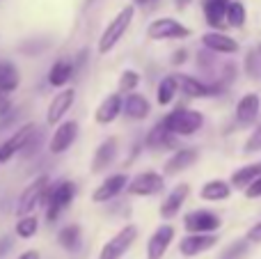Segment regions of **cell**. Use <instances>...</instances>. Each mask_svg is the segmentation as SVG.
Instances as JSON below:
<instances>
[{"label": "cell", "instance_id": "1", "mask_svg": "<svg viewBox=\"0 0 261 259\" xmlns=\"http://www.w3.org/2000/svg\"><path fill=\"white\" fill-rule=\"evenodd\" d=\"M165 128L172 133V136H193L202 128L204 124V117L202 113L197 110H186V108H179L174 113H170L165 119H163Z\"/></svg>", "mask_w": 261, "mask_h": 259}, {"label": "cell", "instance_id": "2", "mask_svg": "<svg viewBox=\"0 0 261 259\" xmlns=\"http://www.w3.org/2000/svg\"><path fill=\"white\" fill-rule=\"evenodd\" d=\"M133 14H135V9L130 7V5L124 7V9H119V14L108 23V28L103 30V35H101V39H99L101 53H110V50L117 46V41L124 37V32L128 30L130 21H133Z\"/></svg>", "mask_w": 261, "mask_h": 259}, {"label": "cell", "instance_id": "3", "mask_svg": "<svg viewBox=\"0 0 261 259\" xmlns=\"http://www.w3.org/2000/svg\"><path fill=\"white\" fill-rule=\"evenodd\" d=\"M138 239V227L135 225H126L122 227L99 252V259H122L126 255V250L133 246V241Z\"/></svg>", "mask_w": 261, "mask_h": 259}, {"label": "cell", "instance_id": "4", "mask_svg": "<svg viewBox=\"0 0 261 259\" xmlns=\"http://www.w3.org/2000/svg\"><path fill=\"white\" fill-rule=\"evenodd\" d=\"M190 30L186 25H181L179 21L170 16H163V18H156V21L149 23L147 28V37L149 39H184L188 37Z\"/></svg>", "mask_w": 261, "mask_h": 259}, {"label": "cell", "instance_id": "5", "mask_svg": "<svg viewBox=\"0 0 261 259\" xmlns=\"http://www.w3.org/2000/svg\"><path fill=\"white\" fill-rule=\"evenodd\" d=\"M184 225L186 229H188V234H211L216 232V229H220L222 220L218 214H213V211H190V214H186L184 218Z\"/></svg>", "mask_w": 261, "mask_h": 259}, {"label": "cell", "instance_id": "6", "mask_svg": "<svg viewBox=\"0 0 261 259\" xmlns=\"http://www.w3.org/2000/svg\"><path fill=\"white\" fill-rule=\"evenodd\" d=\"M46 191H48V177H46V174H41V177H37L35 182H32L30 186L21 193V197H18V206H16L18 216H28V214H30V211L41 202V197L46 195Z\"/></svg>", "mask_w": 261, "mask_h": 259}, {"label": "cell", "instance_id": "7", "mask_svg": "<svg viewBox=\"0 0 261 259\" xmlns=\"http://www.w3.org/2000/svg\"><path fill=\"white\" fill-rule=\"evenodd\" d=\"M163 186H165L163 174H158V172H140L138 177H133L126 184V191L130 193V195L144 197V195H156V193H161Z\"/></svg>", "mask_w": 261, "mask_h": 259}, {"label": "cell", "instance_id": "8", "mask_svg": "<svg viewBox=\"0 0 261 259\" xmlns=\"http://www.w3.org/2000/svg\"><path fill=\"white\" fill-rule=\"evenodd\" d=\"M73 195H76V186H73L71 182H62L60 186L53 188V193H50L48 197V209H46V218L48 220H55L58 218V214L64 209V206L71 204Z\"/></svg>", "mask_w": 261, "mask_h": 259}, {"label": "cell", "instance_id": "9", "mask_svg": "<svg viewBox=\"0 0 261 259\" xmlns=\"http://www.w3.org/2000/svg\"><path fill=\"white\" fill-rule=\"evenodd\" d=\"M172 241H174V227H172V225L158 227L147 243V259H161L165 255L167 248H170Z\"/></svg>", "mask_w": 261, "mask_h": 259}, {"label": "cell", "instance_id": "10", "mask_svg": "<svg viewBox=\"0 0 261 259\" xmlns=\"http://www.w3.org/2000/svg\"><path fill=\"white\" fill-rule=\"evenodd\" d=\"M216 243H218L216 234H188V237L179 243V250H181V255H186V257H195V255H199V252L211 250Z\"/></svg>", "mask_w": 261, "mask_h": 259}, {"label": "cell", "instance_id": "11", "mask_svg": "<svg viewBox=\"0 0 261 259\" xmlns=\"http://www.w3.org/2000/svg\"><path fill=\"white\" fill-rule=\"evenodd\" d=\"M35 124H25V126H21L16 133H14L9 140H5L3 145H0V163H5V161H9L14 154H18V151L23 149V145L28 142V138L35 133Z\"/></svg>", "mask_w": 261, "mask_h": 259}, {"label": "cell", "instance_id": "12", "mask_svg": "<svg viewBox=\"0 0 261 259\" xmlns=\"http://www.w3.org/2000/svg\"><path fill=\"white\" fill-rule=\"evenodd\" d=\"M76 136H78V124L76 122H62L58 126V131L53 133V138H50L48 149L53 151V154H62V151H67L69 147L73 145Z\"/></svg>", "mask_w": 261, "mask_h": 259}, {"label": "cell", "instance_id": "13", "mask_svg": "<svg viewBox=\"0 0 261 259\" xmlns=\"http://www.w3.org/2000/svg\"><path fill=\"white\" fill-rule=\"evenodd\" d=\"M126 184H128V177L124 172L113 174V177H108L99 188H96L94 193H92V200H94V202H108V200H113V197H117L119 193L126 188Z\"/></svg>", "mask_w": 261, "mask_h": 259}, {"label": "cell", "instance_id": "14", "mask_svg": "<svg viewBox=\"0 0 261 259\" xmlns=\"http://www.w3.org/2000/svg\"><path fill=\"white\" fill-rule=\"evenodd\" d=\"M202 44L206 46L211 53H225V55H234L239 53V41L231 39V37L222 35V32H206L202 37Z\"/></svg>", "mask_w": 261, "mask_h": 259}, {"label": "cell", "instance_id": "15", "mask_svg": "<svg viewBox=\"0 0 261 259\" xmlns=\"http://www.w3.org/2000/svg\"><path fill=\"white\" fill-rule=\"evenodd\" d=\"M73 99H76V92L73 90H64L60 94H55V99L50 101L48 106V115H46V122L48 124H60L64 119V113L73 106Z\"/></svg>", "mask_w": 261, "mask_h": 259}, {"label": "cell", "instance_id": "16", "mask_svg": "<svg viewBox=\"0 0 261 259\" xmlns=\"http://www.w3.org/2000/svg\"><path fill=\"white\" fill-rule=\"evenodd\" d=\"M122 103H124V99H122V94H110V96H106L103 101H101V106L96 108V115H94V119L99 124H110V122H115V119L119 117V113H122Z\"/></svg>", "mask_w": 261, "mask_h": 259}, {"label": "cell", "instance_id": "17", "mask_svg": "<svg viewBox=\"0 0 261 259\" xmlns=\"http://www.w3.org/2000/svg\"><path fill=\"white\" fill-rule=\"evenodd\" d=\"M188 193H190V188L186 186V184H181V186H174V191L170 193V195L165 197V202L161 204V216L165 220H172L176 214H179V209H181V204L186 202V197H188Z\"/></svg>", "mask_w": 261, "mask_h": 259}, {"label": "cell", "instance_id": "18", "mask_svg": "<svg viewBox=\"0 0 261 259\" xmlns=\"http://www.w3.org/2000/svg\"><path fill=\"white\" fill-rule=\"evenodd\" d=\"M259 110H261V99L259 96L257 94H245L243 99L239 101V106H236V119L248 126V124L257 122Z\"/></svg>", "mask_w": 261, "mask_h": 259}, {"label": "cell", "instance_id": "19", "mask_svg": "<svg viewBox=\"0 0 261 259\" xmlns=\"http://www.w3.org/2000/svg\"><path fill=\"white\" fill-rule=\"evenodd\" d=\"M197 159H199V151L197 149H190V147H188V149L174 151V156H170V159H167V163H165V174L184 172V170H188Z\"/></svg>", "mask_w": 261, "mask_h": 259}, {"label": "cell", "instance_id": "20", "mask_svg": "<svg viewBox=\"0 0 261 259\" xmlns=\"http://www.w3.org/2000/svg\"><path fill=\"white\" fill-rule=\"evenodd\" d=\"M115 156H117V140H115V138H108L106 142L99 145L94 159H92V172L99 174L101 170H106L110 163H113Z\"/></svg>", "mask_w": 261, "mask_h": 259}, {"label": "cell", "instance_id": "21", "mask_svg": "<svg viewBox=\"0 0 261 259\" xmlns=\"http://www.w3.org/2000/svg\"><path fill=\"white\" fill-rule=\"evenodd\" d=\"M174 78H176V83L181 85L184 94H188V96H195V99H204V96H211V94H213V87L204 85L202 81H197V78H193V76L179 73V76H174Z\"/></svg>", "mask_w": 261, "mask_h": 259}, {"label": "cell", "instance_id": "22", "mask_svg": "<svg viewBox=\"0 0 261 259\" xmlns=\"http://www.w3.org/2000/svg\"><path fill=\"white\" fill-rule=\"evenodd\" d=\"M199 195H202V200H206V202H220V200H227V197L231 195V186L227 182H222V179H213V182L204 184Z\"/></svg>", "mask_w": 261, "mask_h": 259}, {"label": "cell", "instance_id": "23", "mask_svg": "<svg viewBox=\"0 0 261 259\" xmlns=\"http://www.w3.org/2000/svg\"><path fill=\"white\" fill-rule=\"evenodd\" d=\"M229 0H204V14H206V23L211 28L225 25V12Z\"/></svg>", "mask_w": 261, "mask_h": 259}, {"label": "cell", "instance_id": "24", "mask_svg": "<svg viewBox=\"0 0 261 259\" xmlns=\"http://www.w3.org/2000/svg\"><path fill=\"white\" fill-rule=\"evenodd\" d=\"M122 110L130 119H144L151 113V106H149V101L142 94H128V99L122 103Z\"/></svg>", "mask_w": 261, "mask_h": 259}, {"label": "cell", "instance_id": "25", "mask_svg": "<svg viewBox=\"0 0 261 259\" xmlns=\"http://www.w3.org/2000/svg\"><path fill=\"white\" fill-rule=\"evenodd\" d=\"M18 81H21L18 69L14 67L12 62H0V92H3V94L14 92L18 87Z\"/></svg>", "mask_w": 261, "mask_h": 259}, {"label": "cell", "instance_id": "26", "mask_svg": "<svg viewBox=\"0 0 261 259\" xmlns=\"http://www.w3.org/2000/svg\"><path fill=\"white\" fill-rule=\"evenodd\" d=\"M73 76V64L67 62V60H60V62H55L53 67H50L48 71V83L53 87H62L64 83H69Z\"/></svg>", "mask_w": 261, "mask_h": 259}, {"label": "cell", "instance_id": "27", "mask_svg": "<svg viewBox=\"0 0 261 259\" xmlns=\"http://www.w3.org/2000/svg\"><path fill=\"white\" fill-rule=\"evenodd\" d=\"M147 145L153 147V149H161V147H172L174 145V136L165 128V124H156V126L149 131V138H147Z\"/></svg>", "mask_w": 261, "mask_h": 259}, {"label": "cell", "instance_id": "28", "mask_svg": "<svg viewBox=\"0 0 261 259\" xmlns=\"http://www.w3.org/2000/svg\"><path fill=\"white\" fill-rule=\"evenodd\" d=\"M261 174V161L259 163H252V165H248V168H241V170H236L234 174H231V186H236V188H245L252 179H257Z\"/></svg>", "mask_w": 261, "mask_h": 259}, {"label": "cell", "instance_id": "29", "mask_svg": "<svg viewBox=\"0 0 261 259\" xmlns=\"http://www.w3.org/2000/svg\"><path fill=\"white\" fill-rule=\"evenodd\" d=\"M58 241L62 248H67V250H78V246H81V227L78 225H67L64 229H60L58 234Z\"/></svg>", "mask_w": 261, "mask_h": 259}, {"label": "cell", "instance_id": "30", "mask_svg": "<svg viewBox=\"0 0 261 259\" xmlns=\"http://www.w3.org/2000/svg\"><path fill=\"white\" fill-rule=\"evenodd\" d=\"M176 87H179V83H176L174 76H165L161 81V85H158V103L161 106H167L174 101V94H176Z\"/></svg>", "mask_w": 261, "mask_h": 259}, {"label": "cell", "instance_id": "31", "mask_svg": "<svg viewBox=\"0 0 261 259\" xmlns=\"http://www.w3.org/2000/svg\"><path fill=\"white\" fill-rule=\"evenodd\" d=\"M245 21V7L243 3H231L227 5V12H225V25H231V28H241Z\"/></svg>", "mask_w": 261, "mask_h": 259}, {"label": "cell", "instance_id": "32", "mask_svg": "<svg viewBox=\"0 0 261 259\" xmlns=\"http://www.w3.org/2000/svg\"><path fill=\"white\" fill-rule=\"evenodd\" d=\"M37 227H39V223H37L35 216H23V218L16 223V234L21 239H30L37 234Z\"/></svg>", "mask_w": 261, "mask_h": 259}, {"label": "cell", "instance_id": "33", "mask_svg": "<svg viewBox=\"0 0 261 259\" xmlns=\"http://www.w3.org/2000/svg\"><path fill=\"white\" fill-rule=\"evenodd\" d=\"M138 85H140V73L133 71V69H126L119 76V92H133Z\"/></svg>", "mask_w": 261, "mask_h": 259}, {"label": "cell", "instance_id": "34", "mask_svg": "<svg viewBox=\"0 0 261 259\" xmlns=\"http://www.w3.org/2000/svg\"><path fill=\"white\" fill-rule=\"evenodd\" d=\"M259 67H261V58H259L257 48H254V50H250L248 58H245V69H248L250 76H259V73H261Z\"/></svg>", "mask_w": 261, "mask_h": 259}, {"label": "cell", "instance_id": "35", "mask_svg": "<svg viewBox=\"0 0 261 259\" xmlns=\"http://www.w3.org/2000/svg\"><path fill=\"white\" fill-rule=\"evenodd\" d=\"M245 149H248V151H259L261 149V122L257 124V128L252 131V136L248 138V142H245Z\"/></svg>", "mask_w": 261, "mask_h": 259}, {"label": "cell", "instance_id": "36", "mask_svg": "<svg viewBox=\"0 0 261 259\" xmlns=\"http://www.w3.org/2000/svg\"><path fill=\"white\" fill-rule=\"evenodd\" d=\"M243 191H245V195L252 197V200H254V197H261V174H259L257 179H252V182H250L248 186L243 188Z\"/></svg>", "mask_w": 261, "mask_h": 259}, {"label": "cell", "instance_id": "37", "mask_svg": "<svg viewBox=\"0 0 261 259\" xmlns=\"http://www.w3.org/2000/svg\"><path fill=\"white\" fill-rule=\"evenodd\" d=\"M248 239H250V241H254V243H261V223H257L252 229H250Z\"/></svg>", "mask_w": 261, "mask_h": 259}, {"label": "cell", "instance_id": "38", "mask_svg": "<svg viewBox=\"0 0 261 259\" xmlns=\"http://www.w3.org/2000/svg\"><path fill=\"white\" fill-rule=\"evenodd\" d=\"M243 248H245V243H243V241H239L234 248H231V250H227V252H225V257H222V259H234L236 255H239V252H243Z\"/></svg>", "mask_w": 261, "mask_h": 259}, {"label": "cell", "instance_id": "39", "mask_svg": "<svg viewBox=\"0 0 261 259\" xmlns=\"http://www.w3.org/2000/svg\"><path fill=\"white\" fill-rule=\"evenodd\" d=\"M9 248H12V241H9V239H7V237H5V239H3V241H0V257H3V255H5V252H7V250H9Z\"/></svg>", "mask_w": 261, "mask_h": 259}, {"label": "cell", "instance_id": "40", "mask_svg": "<svg viewBox=\"0 0 261 259\" xmlns=\"http://www.w3.org/2000/svg\"><path fill=\"white\" fill-rule=\"evenodd\" d=\"M18 259H39V252L37 250H25L23 255H18Z\"/></svg>", "mask_w": 261, "mask_h": 259}, {"label": "cell", "instance_id": "41", "mask_svg": "<svg viewBox=\"0 0 261 259\" xmlns=\"http://www.w3.org/2000/svg\"><path fill=\"white\" fill-rule=\"evenodd\" d=\"M184 55H186V53H184V50H179V53H176V58H174V60H176V62H184V60H186V58H184Z\"/></svg>", "mask_w": 261, "mask_h": 259}, {"label": "cell", "instance_id": "42", "mask_svg": "<svg viewBox=\"0 0 261 259\" xmlns=\"http://www.w3.org/2000/svg\"><path fill=\"white\" fill-rule=\"evenodd\" d=\"M188 3H193V0H176V5H179V7H186Z\"/></svg>", "mask_w": 261, "mask_h": 259}, {"label": "cell", "instance_id": "43", "mask_svg": "<svg viewBox=\"0 0 261 259\" xmlns=\"http://www.w3.org/2000/svg\"><path fill=\"white\" fill-rule=\"evenodd\" d=\"M133 3H135V5H147L149 0H133Z\"/></svg>", "mask_w": 261, "mask_h": 259}, {"label": "cell", "instance_id": "44", "mask_svg": "<svg viewBox=\"0 0 261 259\" xmlns=\"http://www.w3.org/2000/svg\"><path fill=\"white\" fill-rule=\"evenodd\" d=\"M257 53H259V58H261V44H259V48H257Z\"/></svg>", "mask_w": 261, "mask_h": 259}, {"label": "cell", "instance_id": "45", "mask_svg": "<svg viewBox=\"0 0 261 259\" xmlns=\"http://www.w3.org/2000/svg\"><path fill=\"white\" fill-rule=\"evenodd\" d=\"M0 101H5V94H3V92H0Z\"/></svg>", "mask_w": 261, "mask_h": 259}]
</instances>
